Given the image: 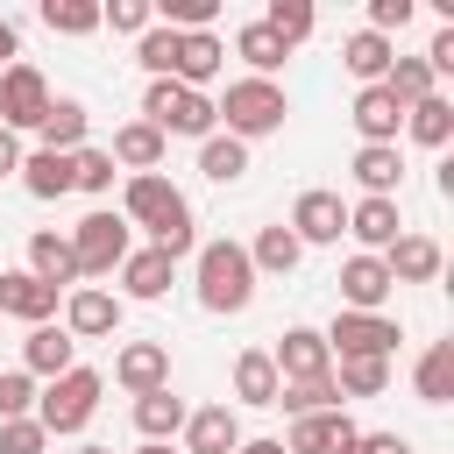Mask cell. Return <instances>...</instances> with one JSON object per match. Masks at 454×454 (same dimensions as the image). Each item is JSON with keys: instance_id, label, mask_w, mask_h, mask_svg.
<instances>
[{"instance_id": "4fadbf2b", "label": "cell", "mask_w": 454, "mask_h": 454, "mask_svg": "<svg viewBox=\"0 0 454 454\" xmlns=\"http://www.w3.org/2000/svg\"><path fill=\"white\" fill-rule=\"evenodd\" d=\"M383 270H390V284H440L447 248H440L433 234H397V241L383 248Z\"/></svg>"}, {"instance_id": "d590c367", "label": "cell", "mask_w": 454, "mask_h": 454, "mask_svg": "<svg viewBox=\"0 0 454 454\" xmlns=\"http://www.w3.org/2000/svg\"><path fill=\"white\" fill-rule=\"evenodd\" d=\"M411 383H419V397H426V404H447V397H454V340H433V348L419 355Z\"/></svg>"}, {"instance_id": "ba28073f", "label": "cell", "mask_w": 454, "mask_h": 454, "mask_svg": "<svg viewBox=\"0 0 454 454\" xmlns=\"http://www.w3.org/2000/svg\"><path fill=\"white\" fill-rule=\"evenodd\" d=\"M50 99H57V92H50V78H43L35 64H7V71H0V128H7V135L35 128V121L50 114Z\"/></svg>"}, {"instance_id": "44dd1931", "label": "cell", "mask_w": 454, "mask_h": 454, "mask_svg": "<svg viewBox=\"0 0 454 454\" xmlns=\"http://www.w3.org/2000/svg\"><path fill=\"white\" fill-rule=\"evenodd\" d=\"M348 121H355V135H362V142H397L404 106L390 99V85H362V92H355V106H348Z\"/></svg>"}, {"instance_id": "484cf974", "label": "cell", "mask_w": 454, "mask_h": 454, "mask_svg": "<svg viewBox=\"0 0 454 454\" xmlns=\"http://www.w3.org/2000/svg\"><path fill=\"white\" fill-rule=\"evenodd\" d=\"M340 64H348L362 85H383V78H390V64H397V43H390V35H376V28H355V35L340 43Z\"/></svg>"}, {"instance_id": "52a82bcc", "label": "cell", "mask_w": 454, "mask_h": 454, "mask_svg": "<svg viewBox=\"0 0 454 454\" xmlns=\"http://www.w3.org/2000/svg\"><path fill=\"white\" fill-rule=\"evenodd\" d=\"M319 340H326L333 362H355V355L390 362V355H397V319H390V312H333V326H326Z\"/></svg>"}, {"instance_id": "ffe728a7", "label": "cell", "mask_w": 454, "mask_h": 454, "mask_svg": "<svg viewBox=\"0 0 454 454\" xmlns=\"http://www.w3.org/2000/svg\"><path fill=\"white\" fill-rule=\"evenodd\" d=\"M220 71H227V43H220L213 28H199V35H177V85H184V92H206Z\"/></svg>"}, {"instance_id": "ee69618b", "label": "cell", "mask_w": 454, "mask_h": 454, "mask_svg": "<svg viewBox=\"0 0 454 454\" xmlns=\"http://www.w3.org/2000/svg\"><path fill=\"white\" fill-rule=\"evenodd\" d=\"M35 411V376L28 369H0V419H28Z\"/></svg>"}, {"instance_id": "7dc6e473", "label": "cell", "mask_w": 454, "mask_h": 454, "mask_svg": "<svg viewBox=\"0 0 454 454\" xmlns=\"http://www.w3.org/2000/svg\"><path fill=\"white\" fill-rule=\"evenodd\" d=\"M333 454H411V440H404V433H355V440L333 447Z\"/></svg>"}, {"instance_id": "cb8c5ba5", "label": "cell", "mask_w": 454, "mask_h": 454, "mask_svg": "<svg viewBox=\"0 0 454 454\" xmlns=\"http://www.w3.org/2000/svg\"><path fill=\"white\" fill-rule=\"evenodd\" d=\"M362 426L348 419V411H312V419H291V440H284V454H333V447H348Z\"/></svg>"}, {"instance_id": "83f0119b", "label": "cell", "mask_w": 454, "mask_h": 454, "mask_svg": "<svg viewBox=\"0 0 454 454\" xmlns=\"http://www.w3.org/2000/svg\"><path fill=\"white\" fill-rule=\"evenodd\" d=\"M404 135H411L419 149H447V142H454V99H447V92H426L419 106H404Z\"/></svg>"}, {"instance_id": "e0dca14e", "label": "cell", "mask_w": 454, "mask_h": 454, "mask_svg": "<svg viewBox=\"0 0 454 454\" xmlns=\"http://www.w3.org/2000/svg\"><path fill=\"white\" fill-rule=\"evenodd\" d=\"M348 177L362 184V199H397V184H404V156H397V142H362L355 163H348Z\"/></svg>"}, {"instance_id": "681fc988", "label": "cell", "mask_w": 454, "mask_h": 454, "mask_svg": "<svg viewBox=\"0 0 454 454\" xmlns=\"http://www.w3.org/2000/svg\"><path fill=\"white\" fill-rule=\"evenodd\" d=\"M14 170H21V135L0 128V177H14Z\"/></svg>"}, {"instance_id": "2e32d148", "label": "cell", "mask_w": 454, "mask_h": 454, "mask_svg": "<svg viewBox=\"0 0 454 454\" xmlns=\"http://www.w3.org/2000/svg\"><path fill=\"white\" fill-rule=\"evenodd\" d=\"M114 383H121L128 397L163 390V383H170V348H163V340H128V348L114 355Z\"/></svg>"}, {"instance_id": "5bb4252c", "label": "cell", "mask_w": 454, "mask_h": 454, "mask_svg": "<svg viewBox=\"0 0 454 454\" xmlns=\"http://www.w3.org/2000/svg\"><path fill=\"white\" fill-rule=\"evenodd\" d=\"M57 298L50 284H35L28 270H0V319H21V326H50L57 319Z\"/></svg>"}, {"instance_id": "7bdbcfd3", "label": "cell", "mask_w": 454, "mask_h": 454, "mask_svg": "<svg viewBox=\"0 0 454 454\" xmlns=\"http://www.w3.org/2000/svg\"><path fill=\"white\" fill-rule=\"evenodd\" d=\"M99 28H114V35H149V28H156V7H149V0H106V7H99Z\"/></svg>"}, {"instance_id": "816d5d0a", "label": "cell", "mask_w": 454, "mask_h": 454, "mask_svg": "<svg viewBox=\"0 0 454 454\" xmlns=\"http://www.w3.org/2000/svg\"><path fill=\"white\" fill-rule=\"evenodd\" d=\"M135 454H184V447H170V440H142Z\"/></svg>"}, {"instance_id": "8d00e7d4", "label": "cell", "mask_w": 454, "mask_h": 454, "mask_svg": "<svg viewBox=\"0 0 454 454\" xmlns=\"http://www.w3.org/2000/svg\"><path fill=\"white\" fill-rule=\"evenodd\" d=\"M262 28H270L284 50H298V43L319 28V14H312V0H270V7H262Z\"/></svg>"}, {"instance_id": "d6986e66", "label": "cell", "mask_w": 454, "mask_h": 454, "mask_svg": "<svg viewBox=\"0 0 454 454\" xmlns=\"http://www.w3.org/2000/svg\"><path fill=\"white\" fill-rule=\"evenodd\" d=\"M248 433H241V419H234V404H199L192 419H184V454H234Z\"/></svg>"}, {"instance_id": "5b68a950", "label": "cell", "mask_w": 454, "mask_h": 454, "mask_svg": "<svg viewBox=\"0 0 454 454\" xmlns=\"http://www.w3.org/2000/svg\"><path fill=\"white\" fill-rule=\"evenodd\" d=\"M213 114L227 121V135L234 142H262V135H277L284 128V85L277 78H234L227 85V99H213Z\"/></svg>"}, {"instance_id": "7402d4cb", "label": "cell", "mask_w": 454, "mask_h": 454, "mask_svg": "<svg viewBox=\"0 0 454 454\" xmlns=\"http://www.w3.org/2000/svg\"><path fill=\"white\" fill-rule=\"evenodd\" d=\"M163 135L149 128V121H121L114 128V142H106V156H114V170H128V177H142V170H156L163 163Z\"/></svg>"}, {"instance_id": "603a6c76", "label": "cell", "mask_w": 454, "mask_h": 454, "mask_svg": "<svg viewBox=\"0 0 454 454\" xmlns=\"http://www.w3.org/2000/svg\"><path fill=\"white\" fill-rule=\"evenodd\" d=\"M348 234L362 241V255H383V248L404 234V220H397V199H355V206H348Z\"/></svg>"}, {"instance_id": "8fae6325", "label": "cell", "mask_w": 454, "mask_h": 454, "mask_svg": "<svg viewBox=\"0 0 454 454\" xmlns=\"http://www.w3.org/2000/svg\"><path fill=\"white\" fill-rule=\"evenodd\" d=\"M270 362H277V383H305V376H326V369H333L319 326H284L277 348H270Z\"/></svg>"}, {"instance_id": "ac0fdd59", "label": "cell", "mask_w": 454, "mask_h": 454, "mask_svg": "<svg viewBox=\"0 0 454 454\" xmlns=\"http://www.w3.org/2000/svg\"><path fill=\"white\" fill-rule=\"evenodd\" d=\"M21 369L28 376H43V383H57L64 369H78V340L50 319V326H28V340H21Z\"/></svg>"}, {"instance_id": "1f68e13d", "label": "cell", "mask_w": 454, "mask_h": 454, "mask_svg": "<svg viewBox=\"0 0 454 454\" xmlns=\"http://www.w3.org/2000/svg\"><path fill=\"white\" fill-rule=\"evenodd\" d=\"M234 57L248 64V78H277L291 50H284V43H277V35L262 28V21H241V28H234Z\"/></svg>"}, {"instance_id": "3957f363", "label": "cell", "mask_w": 454, "mask_h": 454, "mask_svg": "<svg viewBox=\"0 0 454 454\" xmlns=\"http://www.w3.org/2000/svg\"><path fill=\"white\" fill-rule=\"evenodd\" d=\"M99 390H106V376H99V369H64L57 383H43V390H35V411H28V419H35L50 440H57V433H85V426H92V411H99Z\"/></svg>"}, {"instance_id": "6da1fadb", "label": "cell", "mask_w": 454, "mask_h": 454, "mask_svg": "<svg viewBox=\"0 0 454 454\" xmlns=\"http://www.w3.org/2000/svg\"><path fill=\"white\" fill-rule=\"evenodd\" d=\"M121 220H128V227H149V248H156V255H170V262H184V255L199 248L192 199H184L163 170H142V177H128V184H121Z\"/></svg>"}, {"instance_id": "30bf717a", "label": "cell", "mask_w": 454, "mask_h": 454, "mask_svg": "<svg viewBox=\"0 0 454 454\" xmlns=\"http://www.w3.org/2000/svg\"><path fill=\"white\" fill-rule=\"evenodd\" d=\"M64 333H71V340H106V333H121V298L99 291V284L64 291Z\"/></svg>"}, {"instance_id": "8992f818", "label": "cell", "mask_w": 454, "mask_h": 454, "mask_svg": "<svg viewBox=\"0 0 454 454\" xmlns=\"http://www.w3.org/2000/svg\"><path fill=\"white\" fill-rule=\"evenodd\" d=\"M128 248H135V227L121 220V213H85L78 227H71V255H78V284L85 277H114L121 262H128Z\"/></svg>"}, {"instance_id": "9c48e42d", "label": "cell", "mask_w": 454, "mask_h": 454, "mask_svg": "<svg viewBox=\"0 0 454 454\" xmlns=\"http://www.w3.org/2000/svg\"><path fill=\"white\" fill-rule=\"evenodd\" d=\"M291 234H298V248H326V241H340L348 234V206H340V192H298V206H291V220H284Z\"/></svg>"}, {"instance_id": "bcb514c9", "label": "cell", "mask_w": 454, "mask_h": 454, "mask_svg": "<svg viewBox=\"0 0 454 454\" xmlns=\"http://www.w3.org/2000/svg\"><path fill=\"white\" fill-rule=\"evenodd\" d=\"M411 14H419L411 0H369V28H376V35H397Z\"/></svg>"}, {"instance_id": "60d3db41", "label": "cell", "mask_w": 454, "mask_h": 454, "mask_svg": "<svg viewBox=\"0 0 454 454\" xmlns=\"http://www.w3.org/2000/svg\"><path fill=\"white\" fill-rule=\"evenodd\" d=\"M383 85H390V99H397V106H419L426 92H440V85H433V71H426V57H397Z\"/></svg>"}, {"instance_id": "f1b7e54d", "label": "cell", "mask_w": 454, "mask_h": 454, "mask_svg": "<svg viewBox=\"0 0 454 454\" xmlns=\"http://www.w3.org/2000/svg\"><path fill=\"white\" fill-rule=\"evenodd\" d=\"M248 248V262H255V277H291L298 262H305V248H298V234L277 220V227H262L255 241H241Z\"/></svg>"}, {"instance_id": "9a60e30c", "label": "cell", "mask_w": 454, "mask_h": 454, "mask_svg": "<svg viewBox=\"0 0 454 454\" xmlns=\"http://www.w3.org/2000/svg\"><path fill=\"white\" fill-rule=\"evenodd\" d=\"M390 291H397V284H390L383 255H348V262H340V298H348L340 312H383Z\"/></svg>"}, {"instance_id": "e575fe53", "label": "cell", "mask_w": 454, "mask_h": 454, "mask_svg": "<svg viewBox=\"0 0 454 454\" xmlns=\"http://www.w3.org/2000/svg\"><path fill=\"white\" fill-rule=\"evenodd\" d=\"M199 170H206L213 184H241V177H248V142H234V135H206V142H199Z\"/></svg>"}, {"instance_id": "4dcf8cb0", "label": "cell", "mask_w": 454, "mask_h": 454, "mask_svg": "<svg viewBox=\"0 0 454 454\" xmlns=\"http://www.w3.org/2000/svg\"><path fill=\"white\" fill-rule=\"evenodd\" d=\"M234 404H277V362H270V348H241L234 355Z\"/></svg>"}, {"instance_id": "d4e9b609", "label": "cell", "mask_w": 454, "mask_h": 454, "mask_svg": "<svg viewBox=\"0 0 454 454\" xmlns=\"http://www.w3.org/2000/svg\"><path fill=\"white\" fill-rule=\"evenodd\" d=\"M184 419H192V404H184L170 383L135 397V433H142V440H177V433H184Z\"/></svg>"}, {"instance_id": "4316f807", "label": "cell", "mask_w": 454, "mask_h": 454, "mask_svg": "<svg viewBox=\"0 0 454 454\" xmlns=\"http://www.w3.org/2000/svg\"><path fill=\"white\" fill-rule=\"evenodd\" d=\"M170 277H177V262L170 255H156V248H128V262H121V298H163L170 291Z\"/></svg>"}, {"instance_id": "7a4b0ae2", "label": "cell", "mask_w": 454, "mask_h": 454, "mask_svg": "<svg viewBox=\"0 0 454 454\" xmlns=\"http://www.w3.org/2000/svg\"><path fill=\"white\" fill-rule=\"evenodd\" d=\"M192 284H199V305L206 312H248L255 305V262L241 241H199L192 248Z\"/></svg>"}, {"instance_id": "7c38bea8", "label": "cell", "mask_w": 454, "mask_h": 454, "mask_svg": "<svg viewBox=\"0 0 454 454\" xmlns=\"http://www.w3.org/2000/svg\"><path fill=\"white\" fill-rule=\"evenodd\" d=\"M35 284H50V291H78V255H71V234H57V227H35L28 234V262H21Z\"/></svg>"}, {"instance_id": "74e56055", "label": "cell", "mask_w": 454, "mask_h": 454, "mask_svg": "<svg viewBox=\"0 0 454 454\" xmlns=\"http://www.w3.org/2000/svg\"><path fill=\"white\" fill-rule=\"evenodd\" d=\"M333 383H340V404H348V397H383V390H390V362H376V355L333 362Z\"/></svg>"}, {"instance_id": "f5cc1de1", "label": "cell", "mask_w": 454, "mask_h": 454, "mask_svg": "<svg viewBox=\"0 0 454 454\" xmlns=\"http://www.w3.org/2000/svg\"><path fill=\"white\" fill-rule=\"evenodd\" d=\"M78 454H114V447H92V440H85V447H78Z\"/></svg>"}, {"instance_id": "f35d334b", "label": "cell", "mask_w": 454, "mask_h": 454, "mask_svg": "<svg viewBox=\"0 0 454 454\" xmlns=\"http://www.w3.org/2000/svg\"><path fill=\"white\" fill-rule=\"evenodd\" d=\"M43 28L50 35H92L99 28V0H43Z\"/></svg>"}, {"instance_id": "277c9868", "label": "cell", "mask_w": 454, "mask_h": 454, "mask_svg": "<svg viewBox=\"0 0 454 454\" xmlns=\"http://www.w3.org/2000/svg\"><path fill=\"white\" fill-rule=\"evenodd\" d=\"M142 121H149L163 142H170V135H192V142L220 135L213 99H206V92H184L177 78H149V92H142Z\"/></svg>"}, {"instance_id": "f6af8a7d", "label": "cell", "mask_w": 454, "mask_h": 454, "mask_svg": "<svg viewBox=\"0 0 454 454\" xmlns=\"http://www.w3.org/2000/svg\"><path fill=\"white\" fill-rule=\"evenodd\" d=\"M43 447H50V433L35 419H0V454H43Z\"/></svg>"}, {"instance_id": "b9f144b4", "label": "cell", "mask_w": 454, "mask_h": 454, "mask_svg": "<svg viewBox=\"0 0 454 454\" xmlns=\"http://www.w3.org/2000/svg\"><path fill=\"white\" fill-rule=\"evenodd\" d=\"M114 177H121V170H114V156H106V149H78V156H71V192L106 199V192H114Z\"/></svg>"}, {"instance_id": "d6a6232c", "label": "cell", "mask_w": 454, "mask_h": 454, "mask_svg": "<svg viewBox=\"0 0 454 454\" xmlns=\"http://www.w3.org/2000/svg\"><path fill=\"white\" fill-rule=\"evenodd\" d=\"M14 177L28 184V199H64V192H71V156L35 149V156H21V170H14Z\"/></svg>"}, {"instance_id": "c3c4849f", "label": "cell", "mask_w": 454, "mask_h": 454, "mask_svg": "<svg viewBox=\"0 0 454 454\" xmlns=\"http://www.w3.org/2000/svg\"><path fill=\"white\" fill-rule=\"evenodd\" d=\"M7 64H21V28L0 14V71H7Z\"/></svg>"}, {"instance_id": "f907efd6", "label": "cell", "mask_w": 454, "mask_h": 454, "mask_svg": "<svg viewBox=\"0 0 454 454\" xmlns=\"http://www.w3.org/2000/svg\"><path fill=\"white\" fill-rule=\"evenodd\" d=\"M234 454H284V440H241Z\"/></svg>"}, {"instance_id": "ab89813d", "label": "cell", "mask_w": 454, "mask_h": 454, "mask_svg": "<svg viewBox=\"0 0 454 454\" xmlns=\"http://www.w3.org/2000/svg\"><path fill=\"white\" fill-rule=\"evenodd\" d=\"M135 64L149 71V78H177V28H149V35H135Z\"/></svg>"}, {"instance_id": "836d02e7", "label": "cell", "mask_w": 454, "mask_h": 454, "mask_svg": "<svg viewBox=\"0 0 454 454\" xmlns=\"http://www.w3.org/2000/svg\"><path fill=\"white\" fill-rule=\"evenodd\" d=\"M277 404H284L291 419H312V411H340V383H333V369H326V376H305V383H277Z\"/></svg>"}, {"instance_id": "f546056e", "label": "cell", "mask_w": 454, "mask_h": 454, "mask_svg": "<svg viewBox=\"0 0 454 454\" xmlns=\"http://www.w3.org/2000/svg\"><path fill=\"white\" fill-rule=\"evenodd\" d=\"M85 121H92V114H85L78 99H50V114L35 121V135H43V149L78 156V149H85Z\"/></svg>"}]
</instances>
